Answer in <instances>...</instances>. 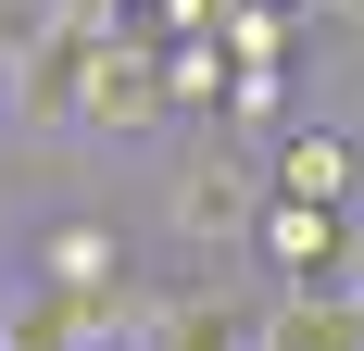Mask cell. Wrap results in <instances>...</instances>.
Listing matches in <instances>:
<instances>
[{"label":"cell","instance_id":"obj_1","mask_svg":"<svg viewBox=\"0 0 364 351\" xmlns=\"http://www.w3.org/2000/svg\"><path fill=\"white\" fill-rule=\"evenodd\" d=\"M164 176H151V251L176 276H252V226L277 201V163H264L239 126H164Z\"/></svg>","mask_w":364,"mask_h":351},{"label":"cell","instance_id":"obj_2","mask_svg":"<svg viewBox=\"0 0 364 351\" xmlns=\"http://www.w3.org/2000/svg\"><path fill=\"white\" fill-rule=\"evenodd\" d=\"M164 126H176V101H164V38H139V26L88 38V63H75V126H63V139L75 151H151Z\"/></svg>","mask_w":364,"mask_h":351},{"label":"cell","instance_id":"obj_3","mask_svg":"<svg viewBox=\"0 0 364 351\" xmlns=\"http://www.w3.org/2000/svg\"><path fill=\"white\" fill-rule=\"evenodd\" d=\"M26 276L38 288H139V226H126L113 201L26 213Z\"/></svg>","mask_w":364,"mask_h":351},{"label":"cell","instance_id":"obj_4","mask_svg":"<svg viewBox=\"0 0 364 351\" xmlns=\"http://www.w3.org/2000/svg\"><path fill=\"white\" fill-rule=\"evenodd\" d=\"M252 301H264V276H164L139 351H252Z\"/></svg>","mask_w":364,"mask_h":351},{"label":"cell","instance_id":"obj_5","mask_svg":"<svg viewBox=\"0 0 364 351\" xmlns=\"http://www.w3.org/2000/svg\"><path fill=\"white\" fill-rule=\"evenodd\" d=\"M352 239H364V213H327V201H264V226H252V276L264 288H314L327 264H352Z\"/></svg>","mask_w":364,"mask_h":351},{"label":"cell","instance_id":"obj_6","mask_svg":"<svg viewBox=\"0 0 364 351\" xmlns=\"http://www.w3.org/2000/svg\"><path fill=\"white\" fill-rule=\"evenodd\" d=\"M289 201H327V213H364V126H289L264 151Z\"/></svg>","mask_w":364,"mask_h":351},{"label":"cell","instance_id":"obj_7","mask_svg":"<svg viewBox=\"0 0 364 351\" xmlns=\"http://www.w3.org/2000/svg\"><path fill=\"white\" fill-rule=\"evenodd\" d=\"M252 351H364V301L352 288H264Z\"/></svg>","mask_w":364,"mask_h":351},{"label":"cell","instance_id":"obj_8","mask_svg":"<svg viewBox=\"0 0 364 351\" xmlns=\"http://www.w3.org/2000/svg\"><path fill=\"white\" fill-rule=\"evenodd\" d=\"M226 88H239V50H226L214 26H201V38H164V101H176V126H214Z\"/></svg>","mask_w":364,"mask_h":351},{"label":"cell","instance_id":"obj_9","mask_svg":"<svg viewBox=\"0 0 364 351\" xmlns=\"http://www.w3.org/2000/svg\"><path fill=\"white\" fill-rule=\"evenodd\" d=\"M214 38L239 63H301V0H214Z\"/></svg>","mask_w":364,"mask_h":351},{"label":"cell","instance_id":"obj_10","mask_svg":"<svg viewBox=\"0 0 364 351\" xmlns=\"http://www.w3.org/2000/svg\"><path fill=\"white\" fill-rule=\"evenodd\" d=\"M289 75H301V63H239V88H226V113H214V126H239L252 151H277V139L301 126V113H289Z\"/></svg>","mask_w":364,"mask_h":351},{"label":"cell","instance_id":"obj_11","mask_svg":"<svg viewBox=\"0 0 364 351\" xmlns=\"http://www.w3.org/2000/svg\"><path fill=\"white\" fill-rule=\"evenodd\" d=\"M13 276H26V251H0V301H13Z\"/></svg>","mask_w":364,"mask_h":351},{"label":"cell","instance_id":"obj_12","mask_svg":"<svg viewBox=\"0 0 364 351\" xmlns=\"http://www.w3.org/2000/svg\"><path fill=\"white\" fill-rule=\"evenodd\" d=\"M352 13H364V0H352Z\"/></svg>","mask_w":364,"mask_h":351}]
</instances>
